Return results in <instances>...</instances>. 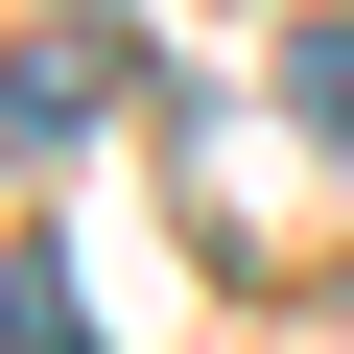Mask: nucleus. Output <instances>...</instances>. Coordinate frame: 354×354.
<instances>
[{
	"instance_id": "1",
	"label": "nucleus",
	"mask_w": 354,
	"mask_h": 354,
	"mask_svg": "<svg viewBox=\"0 0 354 354\" xmlns=\"http://www.w3.org/2000/svg\"><path fill=\"white\" fill-rule=\"evenodd\" d=\"M0 354H95V307H71V260H0Z\"/></svg>"
},
{
	"instance_id": "2",
	"label": "nucleus",
	"mask_w": 354,
	"mask_h": 354,
	"mask_svg": "<svg viewBox=\"0 0 354 354\" xmlns=\"http://www.w3.org/2000/svg\"><path fill=\"white\" fill-rule=\"evenodd\" d=\"M283 118H330V142H354V24H307V48H283Z\"/></svg>"
}]
</instances>
